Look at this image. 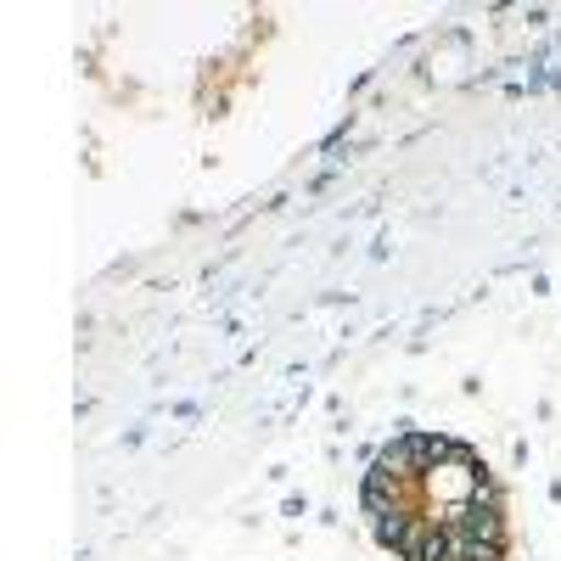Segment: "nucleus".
<instances>
[{"mask_svg":"<svg viewBox=\"0 0 561 561\" xmlns=\"http://www.w3.org/2000/svg\"><path fill=\"white\" fill-rule=\"evenodd\" d=\"M365 517L399 561H505V500L478 449L399 433L365 472Z\"/></svg>","mask_w":561,"mask_h":561,"instance_id":"nucleus-1","label":"nucleus"}]
</instances>
